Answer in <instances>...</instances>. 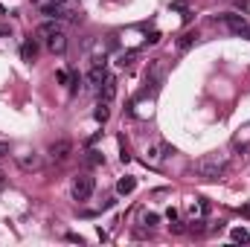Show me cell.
Instances as JSON below:
<instances>
[{
  "label": "cell",
  "mask_w": 250,
  "mask_h": 247,
  "mask_svg": "<svg viewBox=\"0 0 250 247\" xmlns=\"http://www.w3.org/2000/svg\"><path fill=\"white\" fill-rule=\"evenodd\" d=\"M224 172H227V160L218 157V154H207L195 163V175L204 178V181H218Z\"/></svg>",
  "instance_id": "1"
},
{
  "label": "cell",
  "mask_w": 250,
  "mask_h": 247,
  "mask_svg": "<svg viewBox=\"0 0 250 247\" xmlns=\"http://www.w3.org/2000/svg\"><path fill=\"white\" fill-rule=\"evenodd\" d=\"M38 35L47 41V47H50L53 53H64V50H67V35H64V29L59 26V23L44 21V23L38 26Z\"/></svg>",
  "instance_id": "2"
},
{
  "label": "cell",
  "mask_w": 250,
  "mask_h": 247,
  "mask_svg": "<svg viewBox=\"0 0 250 247\" xmlns=\"http://www.w3.org/2000/svg\"><path fill=\"white\" fill-rule=\"evenodd\" d=\"M93 189H96V181L90 175H76L73 178V198L76 201H87L93 195Z\"/></svg>",
  "instance_id": "3"
},
{
  "label": "cell",
  "mask_w": 250,
  "mask_h": 247,
  "mask_svg": "<svg viewBox=\"0 0 250 247\" xmlns=\"http://www.w3.org/2000/svg\"><path fill=\"white\" fill-rule=\"evenodd\" d=\"M224 23L233 35H242V38H250V23L242 18V15H224Z\"/></svg>",
  "instance_id": "4"
},
{
  "label": "cell",
  "mask_w": 250,
  "mask_h": 247,
  "mask_svg": "<svg viewBox=\"0 0 250 247\" xmlns=\"http://www.w3.org/2000/svg\"><path fill=\"white\" fill-rule=\"evenodd\" d=\"M70 151H73V145H70V140H56V143L50 145V157H53L56 163H64V160L70 157Z\"/></svg>",
  "instance_id": "5"
},
{
  "label": "cell",
  "mask_w": 250,
  "mask_h": 247,
  "mask_svg": "<svg viewBox=\"0 0 250 247\" xmlns=\"http://www.w3.org/2000/svg\"><path fill=\"white\" fill-rule=\"evenodd\" d=\"M114 96H117V82H114V79L108 76V79H105V82L99 84V99H102V102H111Z\"/></svg>",
  "instance_id": "6"
},
{
  "label": "cell",
  "mask_w": 250,
  "mask_h": 247,
  "mask_svg": "<svg viewBox=\"0 0 250 247\" xmlns=\"http://www.w3.org/2000/svg\"><path fill=\"white\" fill-rule=\"evenodd\" d=\"M21 56H23V62H35L38 59V41L35 38H26L23 47H21Z\"/></svg>",
  "instance_id": "7"
},
{
  "label": "cell",
  "mask_w": 250,
  "mask_h": 247,
  "mask_svg": "<svg viewBox=\"0 0 250 247\" xmlns=\"http://www.w3.org/2000/svg\"><path fill=\"white\" fill-rule=\"evenodd\" d=\"M87 79H90V84H93V87H99V84H102V82L108 79V67H105V62L96 64V67L90 70V76H87Z\"/></svg>",
  "instance_id": "8"
},
{
  "label": "cell",
  "mask_w": 250,
  "mask_h": 247,
  "mask_svg": "<svg viewBox=\"0 0 250 247\" xmlns=\"http://www.w3.org/2000/svg\"><path fill=\"white\" fill-rule=\"evenodd\" d=\"M166 151H172V148H169V145H154V148L146 151V160H148V163H160V160L166 157Z\"/></svg>",
  "instance_id": "9"
},
{
  "label": "cell",
  "mask_w": 250,
  "mask_h": 247,
  "mask_svg": "<svg viewBox=\"0 0 250 247\" xmlns=\"http://www.w3.org/2000/svg\"><path fill=\"white\" fill-rule=\"evenodd\" d=\"M18 163H21V169H26V172H29V169H38V166H41V157L32 151V154H23V157H18Z\"/></svg>",
  "instance_id": "10"
},
{
  "label": "cell",
  "mask_w": 250,
  "mask_h": 247,
  "mask_svg": "<svg viewBox=\"0 0 250 247\" xmlns=\"http://www.w3.org/2000/svg\"><path fill=\"white\" fill-rule=\"evenodd\" d=\"M134 189H137V181H134V178H128V175L117 181V192H120V195H131Z\"/></svg>",
  "instance_id": "11"
},
{
  "label": "cell",
  "mask_w": 250,
  "mask_h": 247,
  "mask_svg": "<svg viewBox=\"0 0 250 247\" xmlns=\"http://www.w3.org/2000/svg\"><path fill=\"white\" fill-rule=\"evenodd\" d=\"M93 117H96V123H108V117H111L108 102H102V99H99V105H96V114H93Z\"/></svg>",
  "instance_id": "12"
},
{
  "label": "cell",
  "mask_w": 250,
  "mask_h": 247,
  "mask_svg": "<svg viewBox=\"0 0 250 247\" xmlns=\"http://www.w3.org/2000/svg\"><path fill=\"white\" fill-rule=\"evenodd\" d=\"M230 239H233V242H239V245H248V242H250V233L245 230V227H236V230L230 233Z\"/></svg>",
  "instance_id": "13"
},
{
  "label": "cell",
  "mask_w": 250,
  "mask_h": 247,
  "mask_svg": "<svg viewBox=\"0 0 250 247\" xmlns=\"http://www.w3.org/2000/svg\"><path fill=\"white\" fill-rule=\"evenodd\" d=\"M195 38H198V35H195V32H187V35H181V41H178V47H181V50H184V53H187L189 47H192V44H195Z\"/></svg>",
  "instance_id": "14"
},
{
  "label": "cell",
  "mask_w": 250,
  "mask_h": 247,
  "mask_svg": "<svg viewBox=\"0 0 250 247\" xmlns=\"http://www.w3.org/2000/svg\"><path fill=\"white\" fill-rule=\"evenodd\" d=\"M102 160H105V157H102L99 151H87V163H90V166H99Z\"/></svg>",
  "instance_id": "15"
},
{
  "label": "cell",
  "mask_w": 250,
  "mask_h": 247,
  "mask_svg": "<svg viewBox=\"0 0 250 247\" xmlns=\"http://www.w3.org/2000/svg\"><path fill=\"white\" fill-rule=\"evenodd\" d=\"M157 221H160V215H157V212H146V215H143V224H148V227H154Z\"/></svg>",
  "instance_id": "16"
},
{
  "label": "cell",
  "mask_w": 250,
  "mask_h": 247,
  "mask_svg": "<svg viewBox=\"0 0 250 247\" xmlns=\"http://www.w3.org/2000/svg\"><path fill=\"white\" fill-rule=\"evenodd\" d=\"M189 212H192V218H195V215H204V212H207V206H204V204H192V206H189Z\"/></svg>",
  "instance_id": "17"
},
{
  "label": "cell",
  "mask_w": 250,
  "mask_h": 247,
  "mask_svg": "<svg viewBox=\"0 0 250 247\" xmlns=\"http://www.w3.org/2000/svg\"><path fill=\"white\" fill-rule=\"evenodd\" d=\"M67 242H73V245H82V236H76V233H67Z\"/></svg>",
  "instance_id": "18"
},
{
  "label": "cell",
  "mask_w": 250,
  "mask_h": 247,
  "mask_svg": "<svg viewBox=\"0 0 250 247\" xmlns=\"http://www.w3.org/2000/svg\"><path fill=\"white\" fill-rule=\"evenodd\" d=\"M56 79H59V82H62V84H67V79H70V76H67V73H64V70H59V73H56Z\"/></svg>",
  "instance_id": "19"
},
{
  "label": "cell",
  "mask_w": 250,
  "mask_h": 247,
  "mask_svg": "<svg viewBox=\"0 0 250 247\" xmlns=\"http://www.w3.org/2000/svg\"><path fill=\"white\" fill-rule=\"evenodd\" d=\"M172 9H181V12H187V3H184V0H175V3H172Z\"/></svg>",
  "instance_id": "20"
},
{
  "label": "cell",
  "mask_w": 250,
  "mask_h": 247,
  "mask_svg": "<svg viewBox=\"0 0 250 247\" xmlns=\"http://www.w3.org/2000/svg\"><path fill=\"white\" fill-rule=\"evenodd\" d=\"M6 154H9V145H6V143H0V157H6Z\"/></svg>",
  "instance_id": "21"
},
{
  "label": "cell",
  "mask_w": 250,
  "mask_h": 247,
  "mask_svg": "<svg viewBox=\"0 0 250 247\" xmlns=\"http://www.w3.org/2000/svg\"><path fill=\"white\" fill-rule=\"evenodd\" d=\"M3 186H6V175H3V172H0V189H3Z\"/></svg>",
  "instance_id": "22"
}]
</instances>
